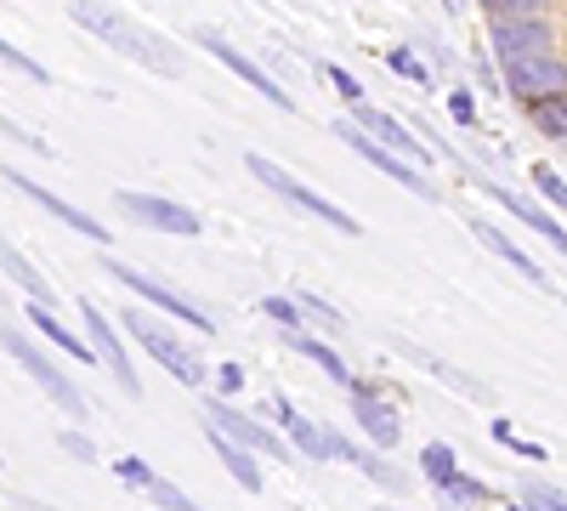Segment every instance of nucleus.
Segmentation results:
<instances>
[{"label": "nucleus", "mask_w": 567, "mask_h": 511, "mask_svg": "<svg viewBox=\"0 0 567 511\" xmlns=\"http://www.w3.org/2000/svg\"><path fill=\"white\" fill-rule=\"evenodd\" d=\"M556 45V29L545 12H516V18H488V58L505 69V63H523L534 52H550Z\"/></svg>", "instance_id": "0eeeda50"}, {"label": "nucleus", "mask_w": 567, "mask_h": 511, "mask_svg": "<svg viewBox=\"0 0 567 511\" xmlns=\"http://www.w3.org/2000/svg\"><path fill=\"white\" fill-rule=\"evenodd\" d=\"M148 494H154L159 505H171V511H187V505H194V500H187L176 483H165V478H154V483H148Z\"/></svg>", "instance_id": "58836bf2"}, {"label": "nucleus", "mask_w": 567, "mask_h": 511, "mask_svg": "<svg viewBox=\"0 0 567 511\" xmlns=\"http://www.w3.org/2000/svg\"><path fill=\"white\" fill-rule=\"evenodd\" d=\"M488 18H516V12H545V0H477Z\"/></svg>", "instance_id": "c9c22d12"}, {"label": "nucleus", "mask_w": 567, "mask_h": 511, "mask_svg": "<svg viewBox=\"0 0 567 511\" xmlns=\"http://www.w3.org/2000/svg\"><path fill=\"white\" fill-rule=\"evenodd\" d=\"M261 313L278 324L284 336H296V330H301V318H307V307H301L296 296H267V302H261Z\"/></svg>", "instance_id": "cd10ccee"}, {"label": "nucleus", "mask_w": 567, "mask_h": 511, "mask_svg": "<svg viewBox=\"0 0 567 511\" xmlns=\"http://www.w3.org/2000/svg\"><path fill=\"white\" fill-rule=\"evenodd\" d=\"M69 18H74L91 40H103L109 52H120V58H131V63L154 69V74H165V80H176V74H182V52H176V45H171L165 34H154L148 23H136L131 12L103 7V0H74Z\"/></svg>", "instance_id": "f257e3e1"}, {"label": "nucleus", "mask_w": 567, "mask_h": 511, "mask_svg": "<svg viewBox=\"0 0 567 511\" xmlns=\"http://www.w3.org/2000/svg\"><path fill=\"white\" fill-rule=\"evenodd\" d=\"M505 449H516L523 460H550V454H545V443H528V438H516V432L505 438Z\"/></svg>", "instance_id": "a19ab883"}, {"label": "nucleus", "mask_w": 567, "mask_h": 511, "mask_svg": "<svg viewBox=\"0 0 567 511\" xmlns=\"http://www.w3.org/2000/svg\"><path fill=\"white\" fill-rule=\"evenodd\" d=\"M0 352H12V364H18V369H29V381H34V387H45V398H52L63 415H85V392H80V387L63 376V369H58L52 358H45V352L23 336V330H18V324H0Z\"/></svg>", "instance_id": "7ed1b4c3"}, {"label": "nucleus", "mask_w": 567, "mask_h": 511, "mask_svg": "<svg viewBox=\"0 0 567 511\" xmlns=\"http://www.w3.org/2000/svg\"><path fill=\"white\" fill-rule=\"evenodd\" d=\"M336 136H341V143H347V149H352V154H358L363 165H374V171H381V176L403 182L409 194H420V200H432V205L443 200V188H432V176H420V171H414V160H403L398 149H386L381 136H369V131H363L358 120H341V125H336Z\"/></svg>", "instance_id": "39448f33"}, {"label": "nucleus", "mask_w": 567, "mask_h": 511, "mask_svg": "<svg viewBox=\"0 0 567 511\" xmlns=\"http://www.w3.org/2000/svg\"><path fill=\"white\" fill-rule=\"evenodd\" d=\"M352 421L369 443H381V449H398V438H403L398 403L381 392V381H352Z\"/></svg>", "instance_id": "f8f14e48"}, {"label": "nucleus", "mask_w": 567, "mask_h": 511, "mask_svg": "<svg viewBox=\"0 0 567 511\" xmlns=\"http://www.w3.org/2000/svg\"><path fill=\"white\" fill-rule=\"evenodd\" d=\"M120 324H125V336H131L142 352L165 364V376H176L182 387H199V381H205V364H199L194 352H187V347H182V336H176V330H165L159 318H148V313H136V307H131Z\"/></svg>", "instance_id": "20e7f679"}, {"label": "nucleus", "mask_w": 567, "mask_h": 511, "mask_svg": "<svg viewBox=\"0 0 567 511\" xmlns=\"http://www.w3.org/2000/svg\"><path fill=\"white\" fill-rule=\"evenodd\" d=\"M352 120L369 131V136H381L386 149H398L403 160H432V149H425V136H414V125H403V120H392L386 109H374L369 98L363 103H352Z\"/></svg>", "instance_id": "2eb2a0df"}, {"label": "nucleus", "mask_w": 567, "mask_h": 511, "mask_svg": "<svg viewBox=\"0 0 567 511\" xmlns=\"http://www.w3.org/2000/svg\"><path fill=\"white\" fill-rule=\"evenodd\" d=\"M505 91L516 103H539V98H556V91H567V58L556 52H534V58H523V63H505Z\"/></svg>", "instance_id": "1a4fd4ad"}, {"label": "nucleus", "mask_w": 567, "mask_h": 511, "mask_svg": "<svg viewBox=\"0 0 567 511\" xmlns=\"http://www.w3.org/2000/svg\"><path fill=\"white\" fill-rule=\"evenodd\" d=\"M449 114H454V125H477V103H471V91H465V85L449 91Z\"/></svg>", "instance_id": "e433bc0d"}, {"label": "nucleus", "mask_w": 567, "mask_h": 511, "mask_svg": "<svg viewBox=\"0 0 567 511\" xmlns=\"http://www.w3.org/2000/svg\"><path fill=\"white\" fill-rule=\"evenodd\" d=\"M528 120H534V131L545 136V143H567V91L528 103Z\"/></svg>", "instance_id": "b1692460"}, {"label": "nucleus", "mask_w": 567, "mask_h": 511, "mask_svg": "<svg viewBox=\"0 0 567 511\" xmlns=\"http://www.w3.org/2000/svg\"><path fill=\"white\" fill-rule=\"evenodd\" d=\"M29 324H34V330H40L45 341H52L58 352H69L74 364H91V358H97V347H91V336H74L69 324H58L52 302H29Z\"/></svg>", "instance_id": "6ab92c4d"}, {"label": "nucleus", "mask_w": 567, "mask_h": 511, "mask_svg": "<svg viewBox=\"0 0 567 511\" xmlns=\"http://www.w3.org/2000/svg\"><path fill=\"white\" fill-rule=\"evenodd\" d=\"M290 347H296V352H307V358H312V364H318V369H323V376L336 381V387H352V369H347V358H341L336 347H329V341H318V336L296 330V336H290Z\"/></svg>", "instance_id": "4be33fe9"}, {"label": "nucleus", "mask_w": 567, "mask_h": 511, "mask_svg": "<svg viewBox=\"0 0 567 511\" xmlns=\"http://www.w3.org/2000/svg\"><path fill=\"white\" fill-rule=\"evenodd\" d=\"M352 467H358L363 478H374L381 489H403V472L381 460V443H374V449H358V460H352Z\"/></svg>", "instance_id": "bb28decb"}, {"label": "nucleus", "mask_w": 567, "mask_h": 511, "mask_svg": "<svg viewBox=\"0 0 567 511\" xmlns=\"http://www.w3.org/2000/svg\"><path fill=\"white\" fill-rule=\"evenodd\" d=\"M296 302L307 307V318H318V330H329V336H341V330H347V318H341L336 307H329L318 290H296Z\"/></svg>", "instance_id": "c85d7f7f"}, {"label": "nucleus", "mask_w": 567, "mask_h": 511, "mask_svg": "<svg viewBox=\"0 0 567 511\" xmlns=\"http://www.w3.org/2000/svg\"><path fill=\"white\" fill-rule=\"evenodd\" d=\"M471 234H477V245H483V251H494V256H499L505 267H516V273H523V278H528V285H539V290H550V273H545V267H539V262H534V256H528L523 245H516V239L505 234V227H499V222H471Z\"/></svg>", "instance_id": "f3484780"}, {"label": "nucleus", "mask_w": 567, "mask_h": 511, "mask_svg": "<svg viewBox=\"0 0 567 511\" xmlns=\"http://www.w3.org/2000/svg\"><path fill=\"white\" fill-rule=\"evenodd\" d=\"M7 182H12V188H18L23 200H34L45 216H58V222H69V227H74V234H85L91 245H109V227H103L97 216H85L80 205H69V200H58V194H45L34 176H23V171H7Z\"/></svg>", "instance_id": "4468645a"}, {"label": "nucleus", "mask_w": 567, "mask_h": 511, "mask_svg": "<svg viewBox=\"0 0 567 511\" xmlns=\"http://www.w3.org/2000/svg\"><path fill=\"white\" fill-rule=\"evenodd\" d=\"M245 165H250V176L261 182V188H272L278 200H290L296 211H307V216H318L323 227H336V234H347V239H358V234H363V227H358V216H347V211H341L336 200H323L318 188H307V182H296L290 171H284V165H272L267 154H250Z\"/></svg>", "instance_id": "f03ea898"}, {"label": "nucleus", "mask_w": 567, "mask_h": 511, "mask_svg": "<svg viewBox=\"0 0 567 511\" xmlns=\"http://www.w3.org/2000/svg\"><path fill=\"white\" fill-rule=\"evenodd\" d=\"M80 318H85V330H91V347H97V358L114 369V381H120L131 398H142V381H136V364H131V352H125L120 324H109V313L91 302V296H80Z\"/></svg>", "instance_id": "9b49d317"}, {"label": "nucleus", "mask_w": 567, "mask_h": 511, "mask_svg": "<svg viewBox=\"0 0 567 511\" xmlns=\"http://www.w3.org/2000/svg\"><path fill=\"white\" fill-rule=\"evenodd\" d=\"M103 273L109 278H120V285L131 290V296H142V302H154L159 313H171V318H182L187 330H199V336H216V324H210V313L199 307V302H187L182 290H171V285H159V278H148V273H136L131 262H120V256H103Z\"/></svg>", "instance_id": "423d86ee"}, {"label": "nucleus", "mask_w": 567, "mask_h": 511, "mask_svg": "<svg viewBox=\"0 0 567 511\" xmlns=\"http://www.w3.org/2000/svg\"><path fill=\"white\" fill-rule=\"evenodd\" d=\"M323 80H329V85H336V91H341V103H347V109L369 98V91L358 85V74H347V69H336V63H323Z\"/></svg>", "instance_id": "473e14b6"}, {"label": "nucleus", "mask_w": 567, "mask_h": 511, "mask_svg": "<svg viewBox=\"0 0 567 511\" xmlns=\"http://www.w3.org/2000/svg\"><path fill=\"white\" fill-rule=\"evenodd\" d=\"M114 472H120V483H131V489H148V483H154V472H148V460H136V454L114 460Z\"/></svg>", "instance_id": "f704fd0d"}, {"label": "nucleus", "mask_w": 567, "mask_h": 511, "mask_svg": "<svg viewBox=\"0 0 567 511\" xmlns=\"http://www.w3.org/2000/svg\"><path fill=\"white\" fill-rule=\"evenodd\" d=\"M239 387H245V369H239V364H221V369H216V392H227V398H233Z\"/></svg>", "instance_id": "ea45409f"}, {"label": "nucleus", "mask_w": 567, "mask_h": 511, "mask_svg": "<svg viewBox=\"0 0 567 511\" xmlns=\"http://www.w3.org/2000/svg\"><path fill=\"white\" fill-rule=\"evenodd\" d=\"M0 63H7V69H18V74H29V80H40V85L52 80V74H45V63H34L29 52H18L12 40H0Z\"/></svg>", "instance_id": "2f4dec72"}, {"label": "nucleus", "mask_w": 567, "mask_h": 511, "mask_svg": "<svg viewBox=\"0 0 567 511\" xmlns=\"http://www.w3.org/2000/svg\"><path fill=\"white\" fill-rule=\"evenodd\" d=\"M386 69H392V74H403V80H414V85L432 80V69H425V63L409 52V45H392V52H386Z\"/></svg>", "instance_id": "7c9ffc66"}, {"label": "nucleus", "mask_w": 567, "mask_h": 511, "mask_svg": "<svg viewBox=\"0 0 567 511\" xmlns=\"http://www.w3.org/2000/svg\"><path fill=\"white\" fill-rule=\"evenodd\" d=\"M420 472H425V483H432V489H443V483L460 472V454H454L449 443H425V449H420Z\"/></svg>", "instance_id": "a878e982"}, {"label": "nucleus", "mask_w": 567, "mask_h": 511, "mask_svg": "<svg viewBox=\"0 0 567 511\" xmlns=\"http://www.w3.org/2000/svg\"><path fill=\"white\" fill-rule=\"evenodd\" d=\"M516 500L539 505V511H567V489H556V483H523V489H516Z\"/></svg>", "instance_id": "c756f323"}, {"label": "nucleus", "mask_w": 567, "mask_h": 511, "mask_svg": "<svg viewBox=\"0 0 567 511\" xmlns=\"http://www.w3.org/2000/svg\"><path fill=\"white\" fill-rule=\"evenodd\" d=\"M210 449H216V460H221V467L233 472V483H239V489H250V494H261V467H256V449L250 443H239V438H227L221 427H210Z\"/></svg>", "instance_id": "aec40b11"}, {"label": "nucleus", "mask_w": 567, "mask_h": 511, "mask_svg": "<svg viewBox=\"0 0 567 511\" xmlns=\"http://www.w3.org/2000/svg\"><path fill=\"white\" fill-rule=\"evenodd\" d=\"M205 421L210 427H221L227 438H239V443H250L256 454H272V460H296L301 449L296 443H284L267 421H256V415H245L239 403H233L227 392H216V398H205Z\"/></svg>", "instance_id": "6e6552de"}, {"label": "nucleus", "mask_w": 567, "mask_h": 511, "mask_svg": "<svg viewBox=\"0 0 567 511\" xmlns=\"http://www.w3.org/2000/svg\"><path fill=\"white\" fill-rule=\"evenodd\" d=\"M114 200H120V211H125L131 222L154 227V234H182V239H199V234H205L199 211H187V205H176V200H159V194H131V188H120Z\"/></svg>", "instance_id": "9d476101"}, {"label": "nucleus", "mask_w": 567, "mask_h": 511, "mask_svg": "<svg viewBox=\"0 0 567 511\" xmlns=\"http://www.w3.org/2000/svg\"><path fill=\"white\" fill-rule=\"evenodd\" d=\"M443 7H449V12H465V0H443Z\"/></svg>", "instance_id": "79ce46f5"}, {"label": "nucleus", "mask_w": 567, "mask_h": 511, "mask_svg": "<svg viewBox=\"0 0 567 511\" xmlns=\"http://www.w3.org/2000/svg\"><path fill=\"white\" fill-rule=\"evenodd\" d=\"M534 188H539L550 205H561V211H567V182H561L550 165H534Z\"/></svg>", "instance_id": "72a5a7b5"}, {"label": "nucleus", "mask_w": 567, "mask_h": 511, "mask_svg": "<svg viewBox=\"0 0 567 511\" xmlns=\"http://www.w3.org/2000/svg\"><path fill=\"white\" fill-rule=\"evenodd\" d=\"M449 505H488V500H499L505 505V494L494 489V483H483V478H471V472H454L443 489H437Z\"/></svg>", "instance_id": "393cba45"}, {"label": "nucleus", "mask_w": 567, "mask_h": 511, "mask_svg": "<svg viewBox=\"0 0 567 511\" xmlns=\"http://www.w3.org/2000/svg\"><path fill=\"white\" fill-rule=\"evenodd\" d=\"M483 194H488V200H499V205H505V211H511L516 222H528L534 234H545V239H550V245H556V251L567 256V227H561V222H550V216H545V211H539V205H534L528 194L505 188V182H483Z\"/></svg>", "instance_id": "a211bd4d"}, {"label": "nucleus", "mask_w": 567, "mask_h": 511, "mask_svg": "<svg viewBox=\"0 0 567 511\" xmlns=\"http://www.w3.org/2000/svg\"><path fill=\"white\" fill-rule=\"evenodd\" d=\"M0 273H7V278H18V285L29 290V302H52L58 307V290L52 285H45V278H40V267L12 245V239H0Z\"/></svg>", "instance_id": "412c9836"}, {"label": "nucleus", "mask_w": 567, "mask_h": 511, "mask_svg": "<svg viewBox=\"0 0 567 511\" xmlns=\"http://www.w3.org/2000/svg\"><path fill=\"white\" fill-rule=\"evenodd\" d=\"M403 352H409L414 364L432 369V376H437L443 387H454V392H465V398H488V387H483L477 376H465V369H454V364H443V358H432V352H420V347H409V341H403Z\"/></svg>", "instance_id": "5701e85b"}, {"label": "nucleus", "mask_w": 567, "mask_h": 511, "mask_svg": "<svg viewBox=\"0 0 567 511\" xmlns=\"http://www.w3.org/2000/svg\"><path fill=\"white\" fill-rule=\"evenodd\" d=\"M199 45H205V52H210L221 69H233V74H239L245 85H256V91H261V98H267L272 109H284V114L296 109V98H290V91H284V85H278V80H272V74H267L256 58H245L239 45H227V34H216V29H199Z\"/></svg>", "instance_id": "ddd939ff"}, {"label": "nucleus", "mask_w": 567, "mask_h": 511, "mask_svg": "<svg viewBox=\"0 0 567 511\" xmlns=\"http://www.w3.org/2000/svg\"><path fill=\"white\" fill-rule=\"evenodd\" d=\"M561 7H567V0H561Z\"/></svg>", "instance_id": "37998d69"}, {"label": "nucleus", "mask_w": 567, "mask_h": 511, "mask_svg": "<svg viewBox=\"0 0 567 511\" xmlns=\"http://www.w3.org/2000/svg\"><path fill=\"white\" fill-rule=\"evenodd\" d=\"M261 415H272V421H278L284 432H290V443H296L307 460H329V427H312L307 415H301L290 398H284V392H272V398L261 403Z\"/></svg>", "instance_id": "dca6fc26"}, {"label": "nucleus", "mask_w": 567, "mask_h": 511, "mask_svg": "<svg viewBox=\"0 0 567 511\" xmlns=\"http://www.w3.org/2000/svg\"><path fill=\"white\" fill-rule=\"evenodd\" d=\"M58 449H63L69 460H97V449H91V438H85V432H74V427H69V432H58Z\"/></svg>", "instance_id": "4c0bfd02"}]
</instances>
